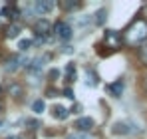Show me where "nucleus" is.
<instances>
[{
	"label": "nucleus",
	"mask_w": 147,
	"mask_h": 139,
	"mask_svg": "<svg viewBox=\"0 0 147 139\" xmlns=\"http://www.w3.org/2000/svg\"><path fill=\"white\" fill-rule=\"evenodd\" d=\"M145 40H147V22L139 18V20H135V22L127 28V32H125V42L137 46V44H143Z\"/></svg>",
	"instance_id": "nucleus-1"
},
{
	"label": "nucleus",
	"mask_w": 147,
	"mask_h": 139,
	"mask_svg": "<svg viewBox=\"0 0 147 139\" xmlns=\"http://www.w3.org/2000/svg\"><path fill=\"white\" fill-rule=\"evenodd\" d=\"M52 32H56V36H58L60 40H70V38H72V26L66 24L64 20H60V22L54 24Z\"/></svg>",
	"instance_id": "nucleus-2"
},
{
	"label": "nucleus",
	"mask_w": 147,
	"mask_h": 139,
	"mask_svg": "<svg viewBox=\"0 0 147 139\" xmlns=\"http://www.w3.org/2000/svg\"><path fill=\"white\" fill-rule=\"evenodd\" d=\"M74 127L78 129V133H88V131L94 127V119H92V117H80Z\"/></svg>",
	"instance_id": "nucleus-3"
},
{
	"label": "nucleus",
	"mask_w": 147,
	"mask_h": 139,
	"mask_svg": "<svg viewBox=\"0 0 147 139\" xmlns=\"http://www.w3.org/2000/svg\"><path fill=\"white\" fill-rule=\"evenodd\" d=\"M0 16H4V18H10V20H14V18H18V16H20V8H16L14 4L2 6V8H0Z\"/></svg>",
	"instance_id": "nucleus-4"
},
{
	"label": "nucleus",
	"mask_w": 147,
	"mask_h": 139,
	"mask_svg": "<svg viewBox=\"0 0 147 139\" xmlns=\"http://www.w3.org/2000/svg\"><path fill=\"white\" fill-rule=\"evenodd\" d=\"M52 8H54L52 0H38V2H34V10L40 12V14H50Z\"/></svg>",
	"instance_id": "nucleus-5"
},
{
	"label": "nucleus",
	"mask_w": 147,
	"mask_h": 139,
	"mask_svg": "<svg viewBox=\"0 0 147 139\" xmlns=\"http://www.w3.org/2000/svg\"><path fill=\"white\" fill-rule=\"evenodd\" d=\"M111 133H115V135H127V133H133V129H131L129 123H125V121H117V123H113Z\"/></svg>",
	"instance_id": "nucleus-6"
},
{
	"label": "nucleus",
	"mask_w": 147,
	"mask_h": 139,
	"mask_svg": "<svg viewBox=\"0 0 147 139\" xmlns=\"http://www.w3.org/2000/svg\"><path fill=\"white\" fill-rule=\"evenodd\" d=\"M105 42H107V44H111L113 50L121 46V38H119V34H117V32H113V30H107V32H105Z\"/></svg>",
	"instance_id": "nucleus-7"
},
{
	"label": "nucleus",
	"mask_w": 147,
	"mask_h": 139,
	"mask_svg": "<svg viewBox=\"0 0 147 139\" xmlns=\"http://www.w3.org/2000/svg\"><path fill=\"white\" fill-rule=\"evenodd\" d=\"M22 64H24V58L22 56H12L8 60V64H6V72H16Z\"/></svg>",
	"instance_id": "nucleus-8"
},
{
	"label": "nucleus",
	"mask_w": 147,
	"mask_h": 139,
	"mask_svg": "<svg viewBox=\"0 0 147 139\" xmlns=\"http://www.w3.org/2000/svg\"><path fill=\"white\" fill-rule=\"evenodd\" d=\"M52 115L56 117V119H60V121H64L66 117L70 115V109H66L64 105H54L52 107Z\"/></svg>",
	"instance_id": "nucleus-9"
},
{
	"label": "nucleus",
	"mask_w": 147,
	"mask_h": 139,
	"mask_svg": "<svg viewBox=\"0 0 147 139\" xmlns=\"http://www.w3.org/2000/svg\"><path fill=\"white\" fill-rule=\"evenodd\" d=\"M109 93L113 97H119L123 93V82H115V84H109Z\"/></svg>",
	"instance_id": "nucleus-10"
},
{
	"label": "nucleus",
	"mask_w": 147,
	"mask_h": 139,
	"mask_svg": "<svg viewBox=\"0 0 147 139\" xmlns=\"http://www.w3.org/2000/svg\"><path fill=\"white\" fill-rule=\"evenodd\" d=\"M18 34H20V26L18 24H10L8 30H6V36L8 38H18Z\"/></svg>",
	"instance_id": "nucleus-11"
},
{
	"label": "nucleus",
	"mask_w": 147,
	"mask_h": 139,
	"mask_svg": "<svg viewBox=\"0 0 147 139\" xmlns=\"http://www.w3.org/2000/svg\"><path fill=\"white\" fill-rule=\"evenodd\" d=\"M105 14H107V12H105L103 8H101V10H98V12L94 14V16H96L94 20H96V24H98V26H103V24H105V18H107Z\"/></svg>",
	"instance_id": "nucleus-12"
},
{
	"label": "nucleus",
	"mask_w": 147,
	"mask_h": 139,
	"mask_svg": "<svg viewBox=\"0 0 147 139\" xmlns=\"http://www.w3.org/2000/svg\"><path fill=\"white\" fill-rule=\"evenodd\" d=\"M32 109H34V113H44V101L42 99H36L32 103Z\"/></svg>",
	"instance_id": "nucleus-13"
},
{
	"label": "nucleus",
	"mask_w": 147,
	"mask_h": 139,
	"mask_svg": "<svg viewBox=\"0 0 147 139\" xmlns=\"http://www.w3.org/2000/svg\"><path fill=\"white\" fill-rule=\"evenodd\" d=\"M62 8L64 10H76V8H82V2H62Z\"/></svg>",
	"instance_id": "nucleus-14"
},
{
	"label": "nucleus",
	"mask_w": 147,
	"mask_h": 139,
	"mask_svg": "<svg viewBox=\"0 0 147 139\" xmlns=\"http://www.w3.org/2000/svg\"><path fill=\"white\" fill-rule=\"evenodd\" d=\"M88 78H90V80H88V86H98V76H96V74H94V70H88Z\"/></svg>",
	"instance_id": "nucleus-15"
},
{
	"label": "nucleus",
	"mask_w": 147,
	"mask_h": 139,
	"mask_svg": "<svg viewBox=\"0 0 147 139\" xmlns=\"http://www.w3.org/2000/svg\"><path fill=\"white\" fill-rule=\"evenodd\" d=\"M66 76H68V82H76V68H74V64H70V66H68Z\"/></svg>",
	"instance_id": "nucleus-16"
},
{
	"label": "nucleus",
	"mask_w": 147,
	"mask_h": 139,
	"mask_svg": "<svg viewBox=\"0 0 147 139\" xmlns=\"http://www.w3.org/2000/svg\"><path fill=\"white\" fill-rule=\"evenodd\" d=\"M32 46V40H20L18 42V48H20V52H26V50H30Z\"/></svg>",
	"instance_id": "nucleus-17"
},
{
	"label": "nucleus",
	"mask_w": 147,
	"mask_h": 139,
	"mask_svg": "<svg viewBox=\"0 0 147 139\" xmlns=\"http://www.w3.org/2000/svg\"><path fill=\"white\" fill-rule=\"evenodd\" d=\"M66 139H94V137L88 135V133H72V135H68Z\"/></svg>",
	"instance_id": "nucleus-18"
},
{
	"label": "nucleus",
	"mask_w": 147,
	"mask_h": 139,
	"mask_svg": "<svg viewBox=\"0 0 147 139\" xmlns=\"http://www.w3.org/2000/svg\"><path fill=\"white\" fill-rule=\"evenodd\" d=\"M141 60H143V62L147 64V42L143 44V46H141Z\"/></svg>",
	"instance_id": "nucleus-19"
},
{
	"label": "nucleus",
	"mask_w": 147,
	"mask_h": 139,
	"mask_svg": "<svg viewBox=\"0 0 147 139\" xmlns=\"http://www.w3.org/2000/svg\"><path fill=\"white\" fill-rule=\"evenodd\" d=\"M62 95H64V97H68V99H74V92L70 90V88H68V90H64V92H62Z\"/></svg>",
	"instance_id": "nucleus-20"
},
{
	"label": "nucleus",
	"mask_w": 147,
	"mask_h": 139,
	"mask_svg": "<svg viewBox=\"0 0 147 139\" xmlns=\"http://www.w3.org/2000/svg\"><path fill=\"white\" fill-rule=\"evenodd\" d=\"M2 111H4V105H2V103H0V115H2Z\"/></svg>",
	"instance_id": "nucleus-21"
},
{
	"label": "nucleus",
	"mask_w": 147,
	"mask_h": 139,
	"mask_svg": "<svg viewBox=\"0 0 147 139\" xmlns=\"http://www.w3.org/2000/svg\"><path fill=\"white\" fill-rule=\"evenodd\" d=\"M145 90H147V76H145Z\"/></svg>",
	"instance_id": "nucleus-22"
},
{
	"label": "nucleus",
	"mask_w": 147,
	"mask_h": 139,
	"mask_svg": "<svg viewBox=\"0 0 147 139\" xmlns=\"http://www.w3.org/2000/svg\"><path fill=\"white\" fill-rule=\"evenodd\" d=\"M0 95H2V86H0Z\"/></svg>",
	"instance_id": "nucleus-23"
},
{
	"label": "nucleus",
	"mask_w": 147,
	"mask_h": 139,
	"mask_svg": "<svg viewBox=\"0 0 147 139\" xmlns=\"http://www.w3.org/2000/svg\"><path fill=\"white\" fill-rule=\"evenodd\" d=\"M14 139H16V137H14Z\"/></svg>",
	"instance_id": "nucleus-24"
}]
</instances>
